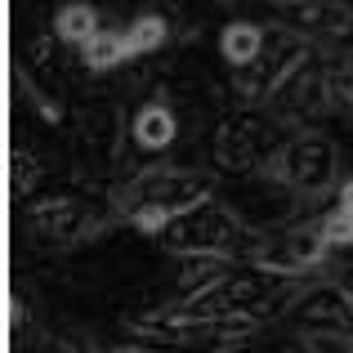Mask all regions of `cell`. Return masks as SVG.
I'll use <instances>...</instances> for the list:
<instances>
[{"label":"cell","instance_id":"6da1fadb","mask_svg":"<svg viewBox=\"0 0 353 353\" xmlns=\"http://www.w3.org/2000/svg\"><path fill=\"white\" fill-rule=\"evenodd\" d=\"M215 197V179L188 165H143L112 188V215L134 224L139 233L161 237L179 215Z\"/></svg>","mask_w":353,"mask_h":353},{"label":"cell","instance_id":"7a4b0ae2","mask_svg":"<svg viewBox=\"0 0 353 353\" xmlns=\"http://www.w3.org/2000/svg\"><path fill=\"white\" fill-rule=\"evenodd\" d=\"M259 241H264V233H255V228L246 224V215H241L237 206H228V201H219V197L201 201L197 210L179 215L161 233V246L179 259L219 255V259H233V264H250Z\"/></svg>","mask_w":353,"mask_h":353},{"label":"cell","instance_id":"3957f363","mask_svg":"<svg viewBox=\"0 0 353 353\" xmlns=\"http://www.w3.org/2000/svg\"><path fill=\"white\" fill-rule=\"evenodd\" d=\"M264 179H273L291 201H322L331 188H340V148L322 130H300L286 134L277 157L268 161Z\"/></svg>","mask_w":353,"mask_h":353},{"label":"cell","instance_id":"277c9868","mask_svg":"<svg viewBox=\"0 0 353 353\" xmlns=\"http://www.w3.org/2000/svg\"><path fill=\"white\" fill-rule=\"evenodd\" d=\"M309 54H313V41L300 36L295 27H277V32H268L264 54H259L250 68L233 72V90H237L241 108H250V112H255V108H268V99L282 90V81L291 77Z\"/></svg>","mask_w":353,"mask_h":353},{"label":"cell","instance_id":"5b68a950","mask_svg":"<svg viewBox=\"0 0 353 353\" xmlns=\"http://www.w3.org/2000/svg\"><path fill=\"white\" fill-rule=\"evenodd\" d=\"M282 143H286V134H277L268 112H237V117L219 121L210 152H215V165L228 174H264Z\"/></svg>","mask_w":353,"mask_h":353},{"label":"cell","instance_id":"8992f818","mask_svg":"<svg viewBox=\"0 0 353 353\" xmlns=\"http://www.w3.org/2000/svg\"><path fill=\"white\" fill-rule=\"evenodd\" d=\"M264 112H268V121H273L277 130H291V134H300V130H313L322 117H331L327 59L309 54V59H304L300 68H295L291 77L282 81V90L268 99Z\"/></svg>","mask_w":353,"mask_h":353},{"label":"cell","instance_id":"52a82bcc","mask_svg":"<svg viewBox=\"0 0 353 353\" xmlns=\"http://www.w3.org/2000/svg\"><path fill=\"white\" fill-rule=\"evenodd\" d=\"M327 255H331V246H327V237H322V224L309 219V224H291V228H282V233L264 237L255 246V255H250V268L291 282V277H304V273H313V268H322Z\"/></svg>","mask_w":353,"mask_h":353},{"label":"cell","instance_id":"ba28073f","mask_svg":"<svg viewBox=\"0 0 353 353\" xmlns=\"http://www.w3.org/2000/svg\"><path fill=\"white\" fill-rule=\"evenodd\" d=\"M291 313L304 327V336H313V340H345V345H353V300H349V291H345L340 277L300 286L295 300H291Z\"/></svg>","mask_w":353,"mask_h":353},{"label":"cell","instance_id":"9c48e42d","mask_svg":"<svg viewBox=\"0 0 353 353\" xmlns=\"http://www.w3.org/2000/svg\"><path fill=\"white\" fill-rule=\"evenodd\" d=\"M23 228L32 233L41 246H77V241L94 237L99 219L90 215L85 201L77 197H45V201H32V206L23 210Z\"/></svg>","mask_w":353,"mask_h":353},{"label":"cell","instance_id":"30bf717a","mask_svg":"<svg viewBox=\"0 0 353 353\" xmlns=\"http://www.w3.org/2000/svg\"><path fill=\"white\" fill-rule=\"evenodd\" d=\"M174 139H179V117H174L165 103H157V99L130 117V143L143 148V152H161V148L174 143Z\"/></svg>","mask_w":353,"mask_h":353},{"label":"cell","instance_id":"8fae6325","mask_svg":"<svg viewBox=\"0 0 353 353\" xmlns=\"http://www.w3.org/2000/svg\"><path fill=\"white\" fill-rule=\"evenodd\" d=\"M282 18L300 23L295 32L300 36H349L353 32V9L349 5H282L277 9Z\"/></svg>","mask_w":353,"mask_h":353},{"label":"cell","instance_id":"7c38bea8","mask_svg":"<svg viewBox=\"0 0 353 353\" xmlns=\"http://www.w3.org/2000/svg\"><path fill=\"white\" fill-rule=\"evenodd\" d=\"M268 45V32L259 23H246V18H237V23H228L224 32H219V54H224L228 68H250V63L264 54Z\"/></svg>","mask_w":353,"mask_h":353},{"label":"cell","instance_id":"4fadbf2b","mask_svg":"<svg viewBox=\"0 0 353 353\" xmlns=\"http://www.w3.org/2000/svg\"><path fill=\"white\" fill-rule=\"evenodd\" d=\"M241 264H233V259H219V255H188L179 264V291H183V300L188 295H201V291H210V286H219L228 273H237Z\"/></svg>","mask_w":353,"mask_h":353},{"label":"cell","instance_id":"5bb4252c","mask_svg":"<svg viewBox=\"0 0 353 353\" xmlns=\"http://www.w3.org/2000/svg\"><path fill=\"white\" fill-rule=\"evenodd\" d=\"M103 32L99 27V14H94V5H63L59 14H54V36H59L63 45H77V50H85L94 36Z\"/></svg>","mask_w":353,"mask_h":353},{"label":"cell","instance_id":"9a60e30c","mask_svg":"<svg viewBox=\"0 0 353 353\" xmlns=\"http://www.w3.org/2000/svg\"><path fill=\"white\" fill-rule=\"evenodd\" d=\"M327 94L336 117H353V50L327 54Z\"/></svg>","mask_w":353,"mask_h":353},{"label":"cell","instance_id":"2e32d148","mask_svg":"<svg viewBox=\"0 0 353 353\" xmlns=\"http://www.w3.org/2000/svg\"><path fill=\"white\" fill-rule=\"evenodd\" d=\"M121 36H125V54L130 59H143V54H152V50H161L165 45V36H170V23H165L161 14H139L130 27H121Z\"/></svg>","mask_w":353,"mask_h":353},{"label":"cell","instance_id":"e0dca14e","mask_svg":"<svg viewBox=\"0 0 353 353\" xmlns=\"http://www.w3.org/2000/svg\"><path fill=\"white\" fill-rule=\"evenodd\" d=\"M77 54H81V63H85L90 72H112V68H121V63H130L121 27H103V32H99L85 50H77Z\"/></svg>","mask_w":353,"mask_h":353},{"label":"cell","instance_id":"ac0fdd59","mask_svg":"<svg viewBox=\"0 0 353 353\" xmlns=\"http://www.w3.org/2000/svg\"><path fill=\"white\" fill-rule=\"evenodd\" d=\"M318 224H322V237H327L331 250H353V215L331 206L327 215H318Z\"/></svg>","mask_w":353,"mask_h":353},{"label":"cell","instance_id":"d6986e66","mask_svg":"<svg viewBox=\"0 0 353 353\" xmlns=\"http://www.w3.org/2000/svg\"><path fill=\"white\" fill-rule=\"evenodd\" d=\"M36 179H41V170H36V157L18 148V152H14V174H9L14 192H18V197H23V192H32V188H36Z\"/></svg>","mask_w":353,"mask_h":353},{"label":"cell","instance_id":"ffe728a7","mask_svg":"<svg viewBox=\"0 0 353 353\" xmlns=\"http://www.w3.org/2000/svg\"><path fill=\"white\" fill-rule=\"evenodd\" d=\"M50 353H90V345H85L81 336H54Z\"/></svg>","mask_w":353,"mask_h":353},{"label":"cell","instance_id":"44dd1931","mask_svg":"<svg viewBox=\"0 0 353 353\" xmlns=\"http://www.w3.org/2000/svg\"><path fill=\"white\" fill-rule=\"evenodd\" d=\"M273 353H322V349H318V340H313V336H300V340H286V345H277Z\"/></svg>","mask_w":353,"mask_h":353},{"label":"cell","instance_id":"7402d4cb","mask_svg":"<svg viewBox=\"0 0 353 353\" xmlns=\"http://www.w3.org/2000/svg\"><path fill=\"white\" fill-rule=\"evenodd\" d=\"M336 210L353 215V174H349V179H340V188H336Z\"/></svg>","mask_w":353,"mask_h":353},{"label":"cell","instance_id":"603a6c76","mask_svg":"<svg viewBox=\"0 0 353 353\" xmlns=\"http://www.w3.org/2000/svg\"><path fill=\"white\" fill-rule=\"evenodd\" d=\"M108 353H148V349H139V345H117V349H108Z\"/></svg>","mask_w":353,"mask_h":353},{"label":"cell","instance_id":"cb8c5ba5","mask_svg":"<svg viewBox=\"0 0 353 353\" xmlns=\"http://www.w3.org/2000/svg\"><path fill=\"white\" fill-rule=\"evenodd\" d=\"M340 282H345V291H349V300H353V264H349V273L340 277Z\"/></svg>","mask_w":353,"mask_h":353},{"label":"cell","instance_id":"d4e9b609","mask_svg":"<svg viewBox=\"0 0 353 353\" xmlns=\"http://www.w3.org/2000/svg\"><path fill=\"white\" fill-rule=\"evenodd\" d=\"M345 353H353V345H345Z\"/></svg>","mask_w":353,"mask_h":353}]
</instances>
